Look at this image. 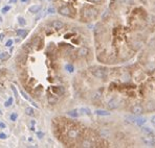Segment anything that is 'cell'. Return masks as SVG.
Returning <instances> with one entry per match:
<instances>
[{"label": "cell", "mask_w": 155, "mask_h": 148, "mask_svg": "<svg viewBox=\"0 0 155 148\" xmlns=\"http://www.w3.org/2000/svg\"><path fill=\"white\" fill-rule=\"evenodd\" d=\"M126 119L128 120L129 122H131V123L135 124V125H138V126H142L143 124L146 123V121L147 120L145 119V118H142L140 117V116H126Z\"/></svg>", "instance_id": "obj_1"}, {"label": "cell", "mask_w": 155, "mask_h": 148, "mask_svg": "<svg viewBox=\"0 0 155 148\" xmlns=\"http://www.w3.org/2000/svg\"><path fill=\"white\" fill-rule=\"evenodd\" d=\"M91 73L93 74V76H95L97 78H100V79H104L106 78L107 76V72L106 70L103 69V68H91Z\"/></svg>", "instance_id": "obj_2"}, {"label": "cell", "mask_w": 155, "mask_h": 148, "mask_svg": "<svg viewBox=\"0 0 155 148\" xmlns=\"http://www.w3.org/2000/svg\"><path fill=\"white\" fill-rule=\"evenodd\" d=\"M131 112L133 115H136V116H140L145 113V109L143 108V105L140 104H135L131 108Z\"/></svg>", "instance_id": "obj_3"}, {"label": "cell", "mask_w": 155, "mask_h": 148, "mask_svg": "<svg viewBox=\"0 0 155 148\" xmlns=\"http://www.w3.org/2000/svg\"><path fill=\"white\" fill-rule=\"evenodd\" d=\"M143 141L146 145H148V146H153L154 143H155L154 135H146L145 137H143Z\"/></svg>", "instance_id": "obj_4"}, {"label": "cell", "mask_w": 155, "mask_h": 148, "mask_svg": "<svg viewBox=\"0 0 155 148\" xmlns=\"http://www.w3.org/2000/svg\"><path fill=\"white\" fill-rule=\"evenodd\" d=\"M67 136L69 139H77L80 136V131L78 128H69L67 131Z\"/></svg>", "instance_id": "obj_5"}, {"label": "cell", "mask_w": 155, "mask_h": 148, "mask_svg": "<svg viewBox=\"0 0 155 148\" xmlns=\"http://www.w3.org/2000/svg\"><path fill=\"white\" fill-rule=\"evenodd\" d=\"M59 13L62 16H66V17H70L71 16V10L68 6H63L59 10Z\"/></svg>", "instance_id": "obj_6"}, {"label": "cell", "mask_w": 155, "mask_h": 148, "mask_svg": "<svg viewBox=\"0 0 155 148\" xmlns=\"http://www.w3.org/2000/svg\"><path fill=\"white\" fill-rule=\"evenodd\" d=\"M118 105H120V103H118V100L116 98H112L108 101V108L110 110H115Z\"/></svg>", "instance_id": "obj_7"}, {"label": "cell", "mask_w": 155, "mask_h": 148, "mask_svg": "<svg viewBox=\"0 0 155 148\" xmlns=\"http://www.w3.org/2000/svg\"><path fill=\"white\" fill-rule=\"evenodd\" d=\"M51 90H52V92L54 93L56 95H59V96H61V95H63L64 94V92H65V89L63 88V87H52L51 88Z\"/></svg>", "instance_id": "obj_8"}, {"label": "cell", "mask_w": 155, "mask_h": 148, "mask_svg": "<svg viewBox=\"0 0 155 148\" xmlns=\"http://www.w3.org/2000/svg\"><path fill=\"white\" fill-rule=\"evenodd\" d=\"M146 111L147 112H154L155 111V102L150 100L146 103Z\"/></svg>", "instance_id": "obj_9"}, {"label": "cell", "mask_w": 155, "mask_h": 148, "mask_svg": "<svg viewBox=\"0 0 155 148\" xmlns=\"http://www.w3.org/2000/svg\"><path fill=\"white\" fill-rule=\"evenodd\" d=\"M51 26L54 27V29H62L63 27H64V23L59 21V20H56V21L51 22Z\"/></svg>", "instance_id": "obj_10"}, {"label": "cell", "mask_w": 155, "mask_h": 148, "mask_svg": "<svg viewBox=\"0 0 155 148\" xmlns=\"http://www.w3.org/2000/svg\"><path fill=\"white\" fill-rule=\"evenodd\" d=\"M88 53H89V50H88L87 47H81L79 49V51H78V54L80 56H86Z\"/></svg>", "instance_id": "obj_11"}, {"label": "cell", "mask_w": 155, "mask_h": 148, "mask_svg": "<svg viewBox=\"0 0 155 148\" xmlns=\"http://www.w3.org/2000/svg\"><path fill=\"white\" fill-rule=\"evenodd\" d=\"M41 8H42V6L41 5H33L29 8V12L31 14H37L41 11Z\"/></svg>", "instance_id": "obj_12"}, {"label": "cell", "mask_w": 155, "mask_h": 148, "mask_svg": "<svg viewBox=\"0 0 155 148\" xmlns=\"http://www.w3.org/2000/svg\"><path fill=\"white\" fill-rule=\"evenodd\" d=\"M78 111H79L80 114H83V115H87V116L91 115V111L88 108H81L80 110H78Z\"/></svg>", "instance_id": "obj_13"}, {"label": "cell", "mask_w": 155, "mask_h": 148, "mask_svg": "<svg viewBox=\"0 0 155 148\" xmlns=\"http://www.w3.org/2000/svg\"><path fill=\"white\" fill-rule=\"evenodd\" d=\"M67 115L70 116V117H72V118H77V117H79L80 113H79V111H78V110H71V111L68 112Z\"/></svg>", "instance_id": "obj_14"}, {"label": "cell", "mask_w": 155, "mask_h": 148, "mask_svg": "<svg viewBox=\"0 0 155 148\" xmlns=\"http://www.w3.org/2000/svg\"><path fill=\"white\" fill-rule=\"evenodd\" d=\"M95 114L99 116H109L110 115V112H107L104 110H97L95 111Z\"/></svg>", "instance_id": "obj_15"}, {"label": "cell", "mask_w": 155, "mask_h": 148, "mask_svg": "<svg viewBox=\"0 0 155 148\" xmlns=\"http://www.w3.org/2000/svg\"><path fill=\"white\" fill-rule=\"evenodd\" d=\"M16 33H17L18 37H25L27 31L25 29H17V30H16Z\"/></svg>", "instance_id": "obj_16"}, {"label": "cell", "mask_w": 155, "mask_h": 148, "mask_svg": "<svg viewBox=\"0 0 155 148\" xmlns=\"http://www.w3.org/2000/svg\"><path fill=\"white\" fill-rule=\"evenodd\" d=\"M8 58H10L8 52H1V53H0V61H5V60H8Z\"/></svg>", "instance_id": "obj_17"}, {"label": "cell", "mask_w": 155, "mask_h": 148, "mask_svg": "<svg viewBox=\"0 0 155 148\" xmlns=\"http://www.w3.org/2000/svg\"><path fill=\"white\" fill-rule=\"evenodd\" d=\"M142 131L145 135H154V133L149 128V127H143L142 128Z\"/></svg>", "instance_id": "obj_18"}, {"label": "cell", "mask_w": 155, "mask_h": 148, "mask_svg": "<svg viewBox=\"0 0 155 148\" xmlns=\"http://www.w3.org/2000/svg\"><path fill=\"white\" fill-rule=\"evenodd\" d=\"M82 147H92V143L90 142L89 140H84L83 142H82Z\"/></svg>", "instance_id": "obj_19"}, {"label": "cell", "mask_w": 155, "mask_h": 148, "mask_svg": "<svg viewBox=\"0 0 155 148\" xmlns=\"http://www.w3.org/2000/svg\"><path fill=\"white\" fill-rule=\"evenodd\" d=\"M25 114L28 116H34L35 114V111H34L33 108H25Z\"/></svg>", "instance_id": "obj_20"}, {"label": "cell", "mask_w": 155, "mask_h": 148, "mask_svg": "<svg viewBox=\"0 0 155 148\" xmlns=\"http://www.w3.org/2000/svg\"><path fill=\"white\" fill-rule=\"evenodd\" d=\"M100 135H101V137H103V138H107V137H109V135H110V133L108 131H106V129H102L100 131Z\"/></svg>", "instance_id": "obj_21"}, {"label": "cell", "mask_w": 155, "mask_h": 148, "mask_svg": "<svg viewBox=\"0 0 155 148\" xmlns=\"http://www.w3.org/2000/svg\"><path fill=\"white\" fill-rule=\"evenodd\" d=\"M99 146L100 147H108L109 146V143L107 142L106 140H101L99 142Z\"/></svg>", "instance_id": "obj_22"}, {"label": "cell", "mask_w": 155, "mask_h": 148, "mask_svg": "<svg viewBox=\"0 0 155 148\" xmlns=\"http://www.w3.org/2000/svg\"><path fill=\"white\" fill-rule=\"evenodd\" d=\"M132 45H133V48H134V49L137 50V49H140V46H142V43L138 42V41H135V42L132 43Z\"/></svg>", "instance_id": "obj_23"}, {"label": "cell", "mask_w": 155, "mask_h": 148, "mask_svg": "<svg viewBox=\"0 0 155 148\" xmlns=\"http://www.w3.org/2000/svg\"><path fill=\"white\" fill-rule=\"evenodd\" d=\"M18 23L21 25V26H24V25L26 24V21H25V19H24L23 17H19V18H18Z\"/></svg>", "instance_id": "obj_24"}, {"label": "cell", "mask_w": 155, "mask_h": 148, "mask_svg": "<svg viewBox=\"0 0 155 148\" xmlns=\"http://www.w3.org/2000/svg\"><path fill=\"white\" fill-rule=\"evenodd\" d=\"M13 104V97H10L8 100H6L5 103H4V106H6V108H8V106H11Z\"/></svg>", "instance_id": "obj_25"}, {"label": "cell", "mask_w": 155, "mask_h": 148, "mask_svg": "<svg viewBox=\"0 0 155 148\" xmlns=\"http://www.w3.org/2000/svg\"><path fill=\"white\" fill-rule=\"evenodd\" d=\"M65 68H66V70H67L68 72H74V66L71 65V64H67V65L65 66Z\"/></svg>", "instance_id": "obj_26"}, {"label": "cell", "mask_w": 155, "mask_h": 148, "mask_svg": "<svg viewBox=\"0 0 155 148\" xmlns=\"http://www.w3.org/2000/svg\"><path fill=\"white\" fill-rule=\"evenodd\" d=\"M48 102H49V103H51V104H54L57 102V98L51 95V96H48Z\"/></svg>", "instance_id": "obj_27"}, {"label": "cell", "mask_w": 155, "mask_h": 148, "mask_svg": "<svg viewBox=\"0 0 155 148\" xmlns=\"http://www.w3.org/2000/svg\"><path fill=\"white\" fill-rule=\"evenodd\" d=\"M101 97H102L101 93H100V92H97V93L94 94V96H93V100H99V99H101Z\"/></svg>", "instance_id": "obj_28"}, {"label": "cell", "mask_w": 155, "mask_h": 148, "mask_svg": "<svg viewBox=\"0 0 155 148\" xmlns=\"http://www.w3.org/2000/svg\"><path fill=\"white\" fill-rule=\"evenodd\" d=\"M10 10H11V6H8H8H4V8L1 10V12L3 13V14H5V13H8Z\"/></svg>", "instance_id": "obj_29"}, {"label": "cell", "mask_w": 155, "mask_h": 148, "mask_svg": "<svg viewBox=\"0 0 155 148\" xmlns=\"http://www.w3.org/2000/svg\"><path fill=\"white\" fill-rule=\"evenodd\" d=\"M11 89H12V91H13L14 95H15V96L17 97V96H18V92H17V90H16L15 86H14V85H12V86H11Z\"/></svg>", "instance_id": "obj_30"}, {"label": "cell", "mask_w": 155, "mask_h": 148, "mask_svg": "<svg viewBox=\"0 0 155 148\" xmlns=\"http://www.w3.org/2000/svg\"><path fill=\"white\" fill-rule=\"evenodd\" d=\"M42 89H43V88H42V86H38L37 88L35 89V91H34V92H35L36 94H38V93L40 92V91H42Z\"/></svg>", "instance_id": "obj_31"}, {"label": "cell", "mask_w": 155, "mask_h": 148, "mask_svg": "<svg viewBox=\"0 0 155 148\" xmlns=\"http://www.w3.org/2000/svg\"><path fill=\"white\" fill-rule=\"evenodd\" d=\"M16 119H17V114L13 113L12 115H11V120H12V121H16Z\"/></svg>", "instance_id": "obj_32"}, {"label": "cell", "mask_w": 155, "mask_h": 148, "mask_svg": "<svg viewBox=\"0 0 155 148\" xmlns=\"http://www.w3.org/2000/svg\"><path fill=\"white\" fill-rule=\"evenodd\" d=\"M20 93H21V94H22V96H23V98H24V99H26V100H31V99H29V97L27 96V95H26L25 93H24V92H23V91H22V90L20 91Z\"/></svg>", "instance_id": "obj_33"}, {"label": "cell", "mask_w": 155, "mask_h": 148, "mask_svg": "<svg viewBox=\"0 0 155 148\" xmlns=\"http://www.w3.org/2000/svg\"><path fill=\"white\" fill-rule=\"evenodd\" d=\"M12 45H13V40H11V39H10V40H8V42H6L5 46H6V47H11Z\"/></svg>", "instance_id": "obj_34"}, {"label": "cell", "mask_w": 155, "mask_h": 148, "mask_svg": "<svg viewBox=\"0 0 155 148\" xmlns=\"http://www.w3.org/2000/svg\"><path fill=\"white\" fill-rule=\"evenodd\" d=\"M48 13H51V14L56 13V12H54V6H51V8H48Z\"/></svg>", "instance_id": "obj_35"}, {"label": "cell", "mask_w": 155, "mask_h": 148, "mask_svg": "<svg viewBox=\"0 0 155 148\" xmlns=\"http://www.w3.org/2000/svg\"><path fill=\"white\" fill-rule=\"evenodd\" d=\"M109 15H110V14H109V12H108V11H106V13H104V15H103V19L105 20L107 17H108Z\"/></svg>", "instance_id": "obj_36"}, {"label": "cell", "mask_w": 155, "mask_h": 148, "mask_svg": "<svg viewBox=\"0 0 155 148\" xmlns=\"http://www.w3.org/2000/svg\"><path fill=\"white\" fill-rule=\"evenodd\" d=\"M37 136H38V138H39V139H42V138H43V136H44V134L41 133V131H39V133L37 134Z\"/></svg>", "instance_id": "obj_37"}, {"label": "cell", "mask_w": 155, "mask_h": 148, "mask_svg": "<svg viewBox=\"0 0 155 148\" xmlns=\"http://www.w3.org/2000/svg\"><path fill=\"white\" fill-rule=\"evenodd\" d=\"M89 2H92V3H100L102 0H88Z\"/></svg>", "instance_id": "obj_38"}, {"label": "cell", "mask_w": 155, "mask_h": 148, "mask_svg": "<svg viewBox=\"0 0 155 148\" xmlns=\"http://www.w3.org/2000/svg\"><path fill=\"white\" fill-rule=\"evenodd\" d=\"M0 139H2V140H5V139H6L5 134H0Z\"/></svg>", "instance_id": "obj_39"}, {"label": "cell", "mask_w": 155, "mask_h": 148, "mask_svg": "<svg viewBox=\"0 0 155 148\" xmlns=\"http://www.w3.org/2000/svg\"><path fill=\"white\" fill-rule=\"evenodd\" d=\"M6 125L3 123V122H0V128H5Z\"/></svg>", "instance_id": "obj_40"}, {"label": "cell", "mask_w": 155, "mask_h": 148, "mask_svg": "<svg viewBox=\"0 0 155 148\" xmlns=\"http://www.w3.org/2000/svg\"><path fill=\"white\" fill-rule=\"evenodd\" d=\"M151 122H152V124L155 125V115H154V116H152V118H151Z\"/></svg>", "instance_id": "obj_41"}, {"label": "cell", "mask_w": 155, "mask_h": 148, "mask_svg": "<svg viewBox=\"0 0 155 148\" xmlns=\"http://www.w3.org/2000/svg\"><path fill=\"white\" fill-rule=\"evenodd\" d=\"M151 23L152 24L155 23V17H154V16H151Z\"/></svg>", "instance_id": "obj_42"}, {"label": "cell", "mask_w": 155, "mask_h": 148, "mask_svg": "<svg viewBox=\"0 0 155 148\" xmlns=\"http://www.w3.org/2000/svg\"><path fill=\"white\" fill-rule=\"evenodd\" d=\"M4 39V33H0V41H3Z\"/></svg>", "instance_id": "obj_43"}, {"label": "cell", "mask_w": 155, "mask_h": 148, "mask_svg": "<svg viewBox=\"0 0 155 148\" xmlns=\"http://www.w3.org/2000/svg\"><path fill=\"white\" fill-rule=\"evenodd\" d=\"M15 2H17V0H10L8 3H15Z\"/></svg>", "instance_id": "obj_44"}, {"label": "cell", "mask_w": 155, "mask_h": 148, "mask_svg": "<svg viewBox=\"0 0 155 148\" xmlns=\"http://www.w3.org/2000/svg\"><path fill=\"white\" fill-rule=\"evenodd\" d=\"M1 21H2V18H1V17H0V22H1Z\"/></svg>", "instance_id": "obj_45"}, {"label": "cell", "mask_w": 155, "mask_h": 148, "mask_svg": "<svg viewBox=\"0 0 155 148\" xmlns=\"http://www.w3.org/2000/svg\"><path fill=\"white\" fill-rule=\"evenodd\" d=\"M21 1H22V2H25V1H26V0H21Z\"/></svg>", "instance_id": "obj_46"}, {"label": "cell", "mask_w": 155, "mask_h": 148, "mask_svg": "<svg viewBox=\"0 0 155 148\" xmlns=\"http://www.w3.org/2000/svg\"><path fill=\"white\" fill-rule=\"evenodd\" d=\"M2 113V112H1V110H0V114H1Z\"/></svg>", "instance_id": "obj_47"}, {"label": "cell", "mask_w": 155, "mask_h": 148, "mask_svg": "<svg viewBox=\"0 0 155 148\" xmlns=\"http://www.w3.org/2000/svg\"><path fill=\"white\" fill-rule=\"evenodd\" d=\"M0 1H1V0H0Z\"/></svg>", "instance_id": "obj_48"}]
</instances>
